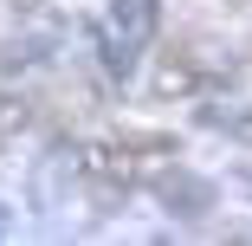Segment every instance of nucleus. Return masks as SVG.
Returning <instances> with one entry per match:
<instances>
[{"label": "nucleus", "instance_id": "1", "mask_svg": "<svg viewBox=\"0 0 252 246\" xmlns=\"http://www.w3.org/2000/svg\"><path fill=\"white\" fill-rule=\"evenodd\" d=\"M156 39V0H110L104 26H97V59L110 78H129Z\"/></svg>", "mask_w": 252, "mask_h": 246}, {"label": "nucleus", "instance_id": "2", "mask_svg": "<svg viewBox=\"0 0 252 246\" xmlns=\"http://www.w3.org/2000/svg\"><path fill=\"white\" fill-rule=\"evenodd\" d=\"M0 233H7V214H0Z\"/></svg>", "mask_w": 252, "mask_h": 246}]
</instances>
